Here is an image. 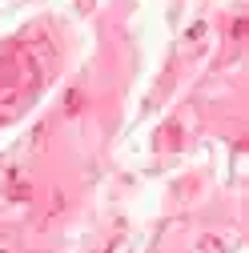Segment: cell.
Returning a JSON list of instances; mask_svg holds the SVG:
<instances>
[{"mask_svg": "<svg viewBox=\"0 0 249 253\" xmlns=\"http://www.w3.org/2000/svg\"><path fill=\"white\" fill-rule=\"evenodd\" d=\"M201 253H221V241H217V237H205V241H201Z\"/></svg>", "mask_w": 249, "mask_h": 253, "instance_id": "6da1fadb", "label": "cell"}, {"mask_svg": "<svg viewBox=\"0 0 249 253\" xmlns=\"http://www.w3.org/2000/svg\"><path fill=\"white\" fill-rule=\"evenodd\" d=\"M0 253H8V249H0Z\"/></svg>", "mask_w": 249, "mask_h": 253, "instance_id": "7a4b0ae2", "label": "cell"}]
</instances>
